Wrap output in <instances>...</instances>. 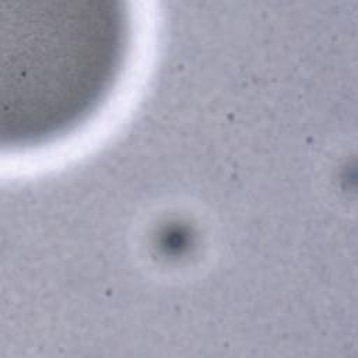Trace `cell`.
I'll return each instance as SVG.
<instances>
[{"mask_svg": "<svg viewBox=\"0 0 358 358\" xmlns=\"http://www.w3.org/2000/svg\"><path fill=\"white\" fill-rule=\"evenodd\" d=\"M129 36L120 3L11 4L1 34L3 137L42 144L84 123L115 87Z\"/></svg>", "mask_w": 358, "mask_h": 358, "instance_id": "obj_1", "label": "cell"}]
</instances>
